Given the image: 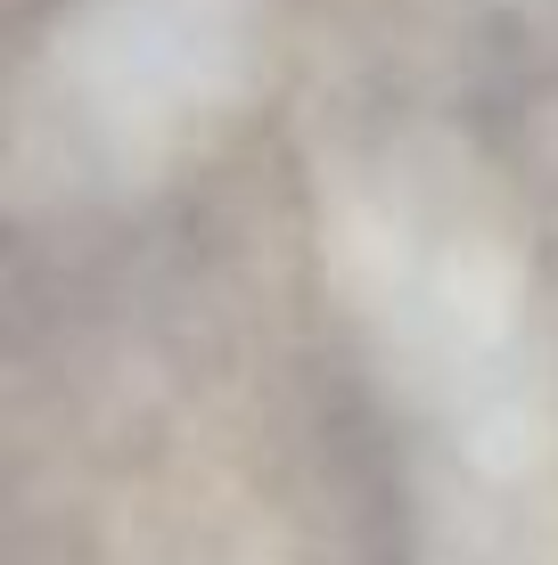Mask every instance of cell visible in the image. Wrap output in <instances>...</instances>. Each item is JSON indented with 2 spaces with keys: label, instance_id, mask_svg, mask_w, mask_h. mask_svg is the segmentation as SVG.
<instances>
[{
  "label": "cell",
  "instance_id": "6da1fadb",
  "mask_svg": "<svg viewBox=\"0 0 558 565\" xmlns=\"http://www.w3.org/2000/svg\"><path fill=\"white\" fill-rule=\"evenodd\" d=\"M329 270L394 394L476 500L558 476V337L526 238L444 148H394L329 213Z\"/></svg>",
  "mask_w": 558,
  "mask_h": 565
},
{
  "label": "cell",
  "instance_id": "7a4b0ae2",
  "mask_svg": "<svg viewBox=\"0 0 558 565\" xmlns=\"http://www.w3.org/2000/svg\"><path fill=\"white\" fill-rule=\"evenodd\" d=\"M246 74L239 0H91L25 99L17 189L115 198L172 164Z\"/></svg>",
  "mask_w": 558,
  "mask_h": 565
}]
</instances>
